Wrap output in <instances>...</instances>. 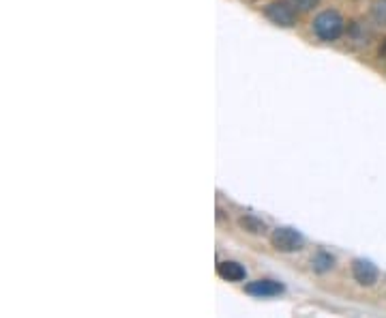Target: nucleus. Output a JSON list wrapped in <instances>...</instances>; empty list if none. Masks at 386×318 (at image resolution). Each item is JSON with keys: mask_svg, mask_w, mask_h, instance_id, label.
Instances as JSON below:
<instances>
[{"mask_svg": "<svg viewBox=\"0 0 386 318\" xmlns=\"http://www.w3.org/2000/svg\"><path fill=\"white\" fill-rule=\"evenodd\" d=\"M313 33L320 41L333 43L346 33V20L341 17L339 11L335 9H326L313 17Z\"/></svg>", "mask_w": 386, "mask_h": 318, "instance_id": "nucleus-1", "label": "nucleus"}, {"mask_svg": "<svg viewBox=\"0 0 386 318\" xmlns=\"http://www.w3.org/2000/svg\"><path fill=\"white\" fill-rule=\"evenodd\" d=\"M271 245L277 252H283V254L301 252L305 247V237L292 226H279L271 233Z\"/></svg>", "mask_w": 386, "mask_h": 318, "instance_id": "nucleus-2", "label": "nucleus"}, {"mask_svg": "<svg viewBox=\"0 0 386 318\" xmlns=\"http://www.w3.org/2000/svg\"><path fill=\"white\" fill-rule=\"evenodd\" d=\"M264 17L273 22L275 26L292 28V26H296V20H299V11H296L292 5H288L285 0H281V3H271V5L264 7Z\"/></svg>", "mask_w": 386, "mask_h": 318, "instance_id": "nucleus-3", "label": "nucleus"}, {"mask_svg": "<svg viewBox=\"0 0 386 318\" xmlns=\"http://www.w3.org/2000/svg\"><path fill=\"white\" fill-rule=\"evenodd\" d=\"M245 293L251 295V297H258V299L279 297V295L285 293V286L279 280H273V277H260V280H253V282L245 284Z\"/></svg>", "mask_w": 386, "mask_h": 318, "instance_id": "nucleus-4", "label": "nucleus"}, {"mask_svg": "<svg viewBox=\"0 0 386 318\" xmlns=\"http://www.w3.org/2000/svg\"><path fill=\"white\" fill-rule=\"evenodd\" d=\"M352 277L356 284L369 288L380 280V269L367 258H354L352 260Z\"/></svg>", "mask_w": 386, "mask_h": 318, "instance_id": "nucleus-5", "label": "nucleus"}, {"mask_svg": "<svg viewBox=\"0 0 386 318\" xmlns=\"http://www.w3.org/2000/svg\"><path fill=\"white\" fill-rule=\"evenodd\" d=\"M217 275L225 282H243L247 277V269L236 260H223L217 265Z\"/></svg>", "mask_w": 386, "mask_h": 318, "instance_id": "nucleus-6", "label": "nucleus"}, {"mask_svg": "<svg viewBox=\"0 0 386 318\" xmlns=\"http://www.w3.org/2000/svg\"><path fill=\"white\" fill-rule=\"evenodd\" d=\"M335 265H337V258L331 252H326V250L316 252L313 258H311V269H313V273H320V275L333 271Z\"/></svg>", "mask_w": 386, "mask_h": 318, "instance_id": "nucleus-7", "label": "nucleus"}, {"mask_svg": "<svg viewBox=\"0 0 386 318\" xmlns=\"http://www.w3.org/2000/svg\"><path fill=\"white\" fill-rule=\"evenodd\" d=\"M239 226H241V230H245V233H249V235H266V230H269L264 219H260L258 215H251V213L241 215Z\"/></svg>", "mask_w": 386, "mask_h": 318, "instance_id": "nucleus-8", "label": "nucleus"}, {"mask_svg": "<svg viewBox=\"0 0 386 318\" xmlns=\"http://www.w3.org/2000/svg\"><path fill=\"white\" fill-rule=\"evenodd\" d=\"M371 15L378 24L386 26V0H373L371 5Z\"/></svg>", "mask_w": 386, "mask_h": 318, "instance_id": "nucleus-9", "label": "nucleus"}, {"mask_svg": "<svg viewBox=\"0 0 386 318\" xmlns=\"http://www.w3.org/2000/svg\"><path fill=\"white\" fill-rule=\"evenodd\" d=\"M288 5H292L296 11H311L313 7H318L320 0H285Z\"/></svg>", "mask_w": 386, "mask_h": 318, "instance_id": "nucleus-10", "label": "nucleus"}, {"mask_svg": "<svg viewBox=\"0 0 386 318\" xmlns=\"http://www.w3.org/2000/svg\"><path fill=\"white\" fill-rule=\"evenodd\" d=\"M378 56H380V59H382V61H386V39H382V43H380Z\"/></svg>", "mask_w": 386, "mask_h": 318, "instance_id": "nucleus-11", "label": "nucleus"}]
</instances>
